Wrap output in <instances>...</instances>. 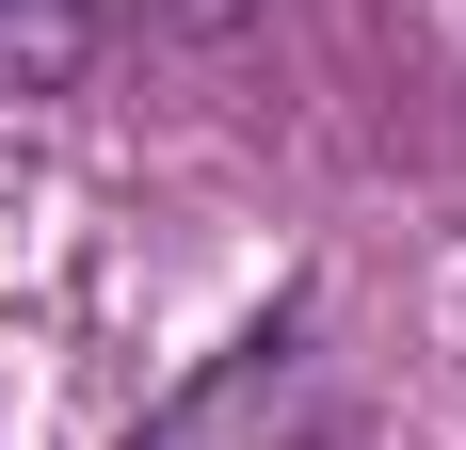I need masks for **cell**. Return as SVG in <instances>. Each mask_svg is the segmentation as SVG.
Here are the masks:
<instances>
[{"label":"cell","instance_id":"cell-2","mask_svg":"<svg viewBox=\"0 0 466 450\" xmlns=\"http://www.w3.org/2000/svg\"><path fill=\"white\" fill-rule=\"evenodd\" d=\"M274 386H289V338H241V354H226V370H209V386H193V403H177V418H161V435H129V450H226V435H241V418L274 403Z\"/></svg>","mask_w":466,"mask_h":450},{"label":"cell","instance_id":"cell-1","mask_svg":"<svg viewBox=\"0 0 466 450\" xmlns=\"http://www.w3.org/2000/svg\"><path fill=\"white\" fill-rule=\"evenodd\" d=\"M96 65V0H0V97H65Z\"/></svg>","mask_w":466,"mask_h":450}]
</instances>
